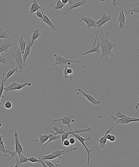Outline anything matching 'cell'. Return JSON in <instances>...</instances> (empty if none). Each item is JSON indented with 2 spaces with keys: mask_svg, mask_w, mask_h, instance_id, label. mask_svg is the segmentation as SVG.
I'll list each match as a JSON object with an SVG mask.
<instances>
[{
  "mask_svg": "<svg viewBox=\"0 0 139 167\" xmlns=\"http://www.w3.org/2000/svg\"><path fill=\"white\" fill-rule=\"evenodd\" d=\"M109 33L110 32L109 31H107L105 33L102 27H100L96 41V44L97 43H99L102 48V54L101 58H104L108 62H110L109 60V56H111L115 59H118L117 56L112 52V50L117 46V44L116 42H111L109 40Z\"/></svg>",
  "mask_w": 139,
  "mask_h": 167,
  "instance_id": "6da1fadb",
  "label": "cell"
},
{
  "mask_svg": "<svg viewBox=\"0 0 139 167\" xmlns=\"http://www.w3.org/2000/svg\"><path fill=\"white\" fill-rule=\"evenodd\" d=\"M92 133V131H91L90 133L89 134L88 137H87V138H84L83 137L80 135L79 133H71V134L74 136L81 143L82 145L85 148V149L86 150L87 153L88 155V159H87V166L88 167H89V163L90 160V156H91V152H92V149H89L87 147L85 143V141L86 140L90 141L92 143V140H91V133Z\"/></svg>",
  "mask_w": 139,
  "mask_h": 167,
  "instance_id": "7a4b0ae2",
  "label": "cell"
},
{
  "mask_svg": "<svg viewBox=\"0 0 139 167\" xmlns=\"http://www.w3.org/2000/svg\"><path fill=\"white\" fill-rule=\"evenodd\" d=\"M11 57L15 59L16 64V67L18 68L19 72H21L24 69H25L26 65L24 64L23 62V58L21 54V49L19 46L18 47L17 51L15 53L12 52L11 54Z\"/></svg>",
  "mask_w": 139,
  "mask_h": 167,
  "instance_id": "3957f363",
  "label": "cell"
},
{
  "mask_svg": "<svg viewBox=\"0 0 139 167\" xmlns=\"http://www.w3.org/2000/svg\"><path fill=\"white\" fill-rule=\"evenodd\" d=\"M74 116L75 115L74 114H69L68 113H66V114L63 117L62 119H54V121L52 123V124L50 125V126H52L53 124L56 121H60L62 123V125L61 127V128H62L64 125H66L69 127L70 130H73V129L71 128V125H70V123H74L75 121V120L74 119Z\"/></svg>",
  "mask_w": 139,
  "mask_h": 167,
  "instance_id": "277c9868",
  "label": "cell"
},
{
  "mask_svg": "<svg viewBox=\"0 0 139 167\" xmlns=\"http://www.w3.org/2000/svg\"><path fill=\"white\" fill-rule=\"evenodd\" d=\"M54 57L56 60V61L54 64L55 65H63L66 64L70 65H71V63L74 62L80 63L81 62L80 60H74L67 59L62 57V56L59 55L57 54H54Z\"/></svg>",
  "mask_w": 139,
  "mask_h": 167,
  "instance_id": "5b68a950",
  "label": "cell"
},
{
  "mask_svg": "<svg viewBox=\"0 0 139 167\" xmlns=\"http://www.w3.org/2000/svg\"><path fill=\"white\" fill-rule=\"evenodd\" d=\"M111 15H107V13H103V15L101 17V19L99 20V21H97L96 24L97 25L98 28H97L96 34L95 35V39L94 42H93V45L91 48H93L96 45V38H97V34H98L99 29H100V27H102V25L105 24V23H107L108 21H111Z\"/></svg>",
  "mask_w": 139,
  "mask_h": 167,
  "instance_id": "8992f818",
  "label": "cell"
},
{
  "mask_svg": "<svg viewBox=\"0 0 139 167\" xmlns=\"http://www.w3.org/2000/svg\"><path fill=\"white\" fill-rule=\"evenodd\" d=\"M112 119L113 121H116L117 123H119L120 125L126 124L128 125L130 123L132 122H137L139 121V117H131L129 116L125 117L121 119H117L114 116L112 115L111 116Z\"/></svg>",
  "mask_w": 139,
  "mask_h": 167,
  "instance_id": "52a82bcc",
  "label": "cell"
},
{
  "mask_svg": "<svg viewBox=\"0 0 139 167\" xmlns=\"http://www.w3.org/2000/svg\"><path fill=\"white\" fill-rule=\"evenodd\" d=\"M83 21L85 22L86 25L85 27L88 29L92 27H97L96 23L97 21H95L90 16H83L81 17V19L80 20V21Z\"/></svg>",
  "mask_w": 139,
  "mask_h": 167,
  "instance_id": "ba28073f",
  "label": "cell"
},
{
  "mask_svg": "<svg viewBox=\"0 0 139 167\" xmlns=\"http://www.w3.org/2000/svg\"><path fill=\"white\" fill-rule=\"evenodd\" d=\"M32 38H30L29 42H28L26 44V49H25V51L23 55H22V58H23V62L24 64H26V59L28 56L30 55H34V53H32L31 52V50L32 47L31 46V45Z\"/></svg>",
  "mask_w": 139,
  "mask_h": 167,
  "instance_id": "9c48e42d",
  "label": "cell"
},
{
  "mask_svg": "<svg viewBox=\"0 0 139 167\" xmlns=\"http://www.w3.org/2000/svg\"><path fill=\"white\" fill-rule=\"evenodd\" d=\"M26 26H24V30H23V32H22L21 36L18 38V40H19V47H20V49H21V54H22V55H23V54H24L25 49H26V46L27 43L30 41V40H28V41H24V33H25V30H26Z\"/></svg>",
  "mask_w": 139,
  "mask_h": 167,
  "instance_id": "30bf717a",
  "label": "cell"
},
{
  "mask_svg": "<svg viewBox=\"0 0 139 167\" xmlns=\"http://www.w3.org/2000/svg\"><path fill=\"white\" fill-rule=\"evenodd\" d=\"M14 45V42L10 41L7 38H4V41L2 44L0 45V54L3 52L7 53L8 51L9 48L12 47Z\"/></svg>",
  "mask_w": 139,
  "mask_h": 167,
  "instance_id": "8fae6325",
  "label": "cell"
},
{
  "mask_svg": "<svg viewBox=\"0 0 139 167\" xmlns=\"http://www.w3.org/2000/svg\"><path fill=\"white\" fill-rule=\"evenodd\" d=\"M14 137L15 140V153L19 154L20 157L21 154L24 153V150L21 143L19 142L18 133L16 131L14 132Z\"/></svg>",
  "mask_w": 139,
  "mask_h": 167,
  "instance_id": "7c38bea8",
  "label": "cell"
},
{
  "mask_svg": "<svg viewBox=\"0 0 139 167\" xmlns=\"http://www.w3.org/2000/svg\"><path fill=\"white\" fill-rule=\"evenodd\" d=\"M124 9H122L119 10V16L118 19V21L119 26V28L121 29L125 28V23H126V16L124 13Z\"/></svg>",
  "mask_w": 139,
  "mask_h": 167,
  "instance_id": "4fadbf2b",
  "label": "cell"
},
{
  "mask_svg": "<svg viewBox=\"0 0 139 167\" xmlns=\"http://www.w3.org/2000/svg\"><path fill=\"white\" fill-rule=\"evenodd\" d=\"M117 124L118 123H116L115 124L113 125L112 127L110 128L109 129V130H107V131H106V133H105V135L103 136V137H102V138H100V139H99L98 140V141L100 143V146L102 148H105V147L106 146V144H107V135L108 133H110V132L111 131V130H112L114 127H115V125Z\"/></svg>",
  "mask_w": 139,
  "mask_h": 167,
  "instance_id": "5bb4252c",
  "label": "cell"
},
{
  "mask_svg": "<svg viewBox=\"0 0 139 167\" xmlns=\"http://www.w3.org/2000/svg\"><path fill=\"white\" fill-rule=\"evenodd\" d=\"M78 90L80 92H81L83 94V95L85 96L92 103L93 105H98L100 104V101L98 100H97L96 98H95L92 96L89 95V94H87L84 92V91L83 89L81 88L78 89Z\"/></svg>",
  "mask_w": 139,
  "mask_h": 167,
  "instance_id": "9a60e30c",
  "label": "cell"
},
{
  "mask_svg": "<svg viewBox=\"0 0 139 167\" xmlns=\"http://www.w3.org/2000/svg\"><path fill=\"white\" fill-rule=\"evenodd\" d=\"M8 147L5 146L3 141L2 139V136L0 135V156L7 157L8 156L7 149Z\"/></svg>",
  "mask_w": 139,
  "mask_h": 167,
  "instance_id": "2e32d148",
  "label": "cell"
},
{
  "mask_svg": "<svg viewBox=\"0 0 139 167\" xmlns=\"http://www.w3.org/2000/svg\"><path fill=\"white\" fill-rule=\"evenodd\" d=\"M74 148H75V149H76V148H75V147H74ZM74 149V150H75V149H74H74ZM72 149H71V151H72ZM75 150H76V149H75ZM68 150V151H69V150ZM70 150V151H71V150ZM69 152L67 151V152H64V153H62V154H57V155H54V154H49V155H42V157H39V159H41V160H42V161H43V160H52V159H56V158H57V157H59V158H60V157H61V156L62 155V154H65V153H67V152Z\"/></svg>",
  "mask_w": 139,
  "mask_h": 167,
  "instance_id": "e0dca14e",
  "label": "cell"
},
{
  "mask_svg": "<svg viewBox=\"0 0 139 167\" xmlns=\"http://www.w3.org/2000/svg\"><path fill=\"white\" fill-rule=\"evenodd\" d=\"M33 34L32 37V42L31 46L32 47V45L34 43H35L36 41V40L38 38L41 36V31L39 28L35 29L32 32Z\"/></svg>",
  "mask_w": 139,
  "mask_h": 167,
  "instance_id": "ac0fdd59",
  "label": "cell"
},
{
  "mask_svg": "<svg viewBox=\"0 0 139 167\" xmlns=\"http://www.w3.org/2000/svg\"><path fill=\"white\" fill-rule=\"evenodd\" d=\"M88 1L89 0H82V1L74 3L73 4L69 6V7L67 8V10L66 11L65 13H67L68 11H71L73 9L76 8V7H79L81 6L84 5V4L87 3Z\"/></svg>",
  "mask_w": 139,
  "mask_h": 167,
  "instance_id": "d6986e66",
  "label": "cell"
},
{
  "mask_svg": "<svg viewBox=\"0 0 139 167\" xmlns=\"http://www.w3.org/2000/svg\"><path fill=\"white\" fill-rule=\"evenodd\" d=\"M40 12L42 13V16H43V19H42L41 21H43V22H45V23L47 24L48 26H50V28H51L52 29L54 30L57 31V29L56 28V27H55L54 25L52 22L51 20H50V19H49V17L46 16V15H45L44 13H43L42 11H41L40 9Z\"/></svg>",
  "mask_w": 139,
  "mask_h": 167,
  "instance_id": "ffe728a7",
  "label": "cell"
},
{
  "mask_svg": "<svg viewBox=\"0 0 139 167\" xmlns=\"http://www.w3.org/2000/svg\"><path fill=\"white\" fill-rule=\"evenodd\" d=\"M50 137V135H40L39 136V140L38 141V143L39 144L40 148L41 149L42 151H43L45 147L43 146L44 143L45 141L48 140Z\"/></svg>",
  "mask_w": 139,
  "mask_h": 167,
  "instance_id": "44dd1931",
  "label": "cell"
},
{
  "mask_svg": "<svg viewBox=\"0 0 139 167\" xmlns=\"http://www.w3.org/2000/svg\"><path fill=\"white\" fill-rule=\"evenodd\" d=\"M73 73V70L72 68H68L67 65H65V68L64 71V79H67L69 78V80L71 81L73 79L74 77L72 76V74Z\"/></svg>",
  "mask_w": 139,
  "mask_h": 167,
  "instance_id": "7402d4cb",
  "label": "cell"
},
{
  "mask_svg": "<svg viewBox=\"0 0 139 167\" xmlns=\"http://www.w3.org/2000/svg\"><path fill=\"white\" fill-rule=\"evenodd\" d=\"M32 2V5L31 6L30 11V13L31 14L35 13V12H36L38 10L42 8L41 6L40 5L38 4L36 0H34Z\"/></svg>",
  "mask_w": 139,
  "mask_h": 167,
  "instance_id": "603a6c76",
  "label": "cell"
},
{
  "mask_svg": "<svg viewBox=\"0 0 139 167\" xmlns=\"http://www.w3.org/2000/svg\"><path fill=\"white\" fill-rule=\"evenodd\" d=\"M52 129L54 131L50 130V133L55 135H62V134L66 132V131L64 130V129H62V128L60 127V128H59L58 127L56 126H53Z\"/></svg>",
  "mask_w": 139,
  "mask_h": 167,
  "instance_id": "cb8c5ba5",
  "label": "cell"
},
{
  "mask_svg": "<svg viewBox=\"0 0 139 167\" xmlns=\"http://www.w3.org/2000/svg\"><path fill=\"white\" fill-rule=\"evenodd\" d=\"M0 38H7L9 40L11 41L10 36L8 34V30L5 29L0 26Z\"/></svg>",
  "mask_w": 139,
  "mask_h": 167,
  "instance_id": "d4e9b609",
  "label": "cell"
},
{
  "mask_svg": "<svg viewBox=\"0 0 139 167\" xmlns=\"http://www.w3.org/2000/svg\"><path fill=\"white\" fill-rule=\"evenodd\" d=\"M139 6L136 7H134V8H132L131 9H124V13L125 16H126L129 15V14H131V15H132V14H134V13H139Z\"/></svg>",
  "mask_w": 139,
  "mask_h": 167,
  "instance_id": "484cf974",
  "label": "cell"
},
{
  "mask_svg": "<svg viewBox=\"0 0 139 167\" xmlns=\"http://www.w3.org/2000/svg\"><path fill=\"white\" fill-rule=\"evenodd\" d=\"M100 47V44L98 43H97V45H95L93 48H91L88 51H87L85 53H83L81 54V56H83L84 55H87V54L92 53H99V48Z\"/></svg>",
  "mask_w": 139,
  "mask_h": 167,
  "instance_id": "4316f807",
  "label": "cell"
},
{
  "mask_svg": "<svg viewBox=\"0 0 139 167\" xmlns=\"http://www.w3.org/2000/svg\"><path fill=\"white\" fill-rule=\"evenodd\" d=\"M31 86L32 85L31 83L28 82L24 83V84H19L18 83L17 85L13 88L11 89V91L12 90H18L19 91H21V89L24 88V87L26 86Z\"/></svg>",
  "mask_w": 139,
  "mask_h": 167,
  "instance_id": "83f0119b",
  "label": "cell"
},
{
  "mask_svg": "<svg viewBox=\"0 0 139 167\" xmlns=\"http://www.w3.org/2000/svg\"><path fill=\"white\" fill-rule=\"evenodd\" d=\"M61 135H53L52 134V133H50V137H49V141H48L47 143H46L45 144H44L43 146L45 147V146L47 145V144L49 143H50V142L52 141H53L59 139L61 137Z\"/></svg>",
  "mask_w": 139,
  "mask_h": 167,
  "instance_id": "f1b7e54d",
  "label": "cell"
},
{
  "mask_svg": "<svg viewBox=\"0 0 139 167\" xmlns=\"http://www.w3.org/2000/svg\"><path fill=\"white\" fill-rule=\"evenodd\" d=\"M18 72V68L17 67H15L14 68V69H11V70H10V71H9L8 72H7V74H6V77L5 78L4 80V83L5 84V81L7 79L9 78V77H11L12 75L15 72Z\"/></svg>",
  "mask_w": 139,
  "mask_h": 167,
  "instance_id": "f546056e",
  "label": "cell"
},
{
  "mask_svg": "<svg viewBox=\"0 0 139 167\" xmlns=\"http://www.w3.org/2000/svg\"><path fill=\"white\" fill-rule=\"evenodd\" d=\"M5 73H3V77L1 81V86H0V106L1 105V98L2 97L3 98H4V96L2 95L3 93V92L4 90V80L5 79Z\"/></svg>",
  "mask_w": 139,
  "mask_h": 167,
  "instance_id": "4dcf8cb0",
  "label": "cell"
},
{
  "mask_svg": "<svg viewBox=\"0 0 139 167\" xmlns=\"http://www.w3.org/2000/svg\"><path fill=\"white\" fill-rule=\"evenodd\" d=\"M28 162V158L21 154L19 157V162L17 164V167H19V165L22 163H26Z\"/></svg>",
  "mask_w": 139,
  "mask_h": 167,
  "instance_id": "1f68e13d",
  "label": "cell"
},
{
  "mask_svg": "<svg viewBox=\"0 0 139 167\" xmlns=\"http://www.w3.org/2000/svg\"><path fill=\"white\" fill-rule=\"evenodd\" d=\"M65 5H66L62 3L61 0H58L57 1L56 5L55 7V9L57 10V12H59V11L60 9H62V7Z\"/></svg>",
  "mask_w": 139,
  "mask_h": 167,
  "instance_id": "d6a6232c",
  "label": "cell"
},
{
  "mask_svg": "<svg viewBox=\"0 0 139 167\" xmlns=\"http://www.w3.org/2000/svg\"><path fill=\"white\" fill-rule=\"evenodd\" d=\"M128 116H126V115L124 114L121 111H118L116 112L115 113V117L117 119H121L123 118L126 117Z\"/></svg>",
  "mask_w": 139,
  "mask_h": 167,
  "instance_id": "836d02e7",
  "label": "cell"
},
{
  "mask_svg": "<svg viewBox=\"0 0 139 167\" xmlns=\"http://www.w3.org/2000/svg\"><path fill=\"white\" fill-rule=\"evenodd\" d=\"M43 162L48 167H58L59 165L58 164H54L50 162V160H43Z\"/></svg>",
  "mask_w": 139,
  "mask_h": 167,
  "instance_id": "e575fe53",
  "label": "cell"
},
{
  "mask_svg": "<svg viewBox=\"0 0 139 167\" xmlns=\"http://www.w3.org/2000/svg\"><path fill=\"white\" fill-rule=\"evenodd\" d=\"M4 107L6 109H10L12 107V104L10 101L7 100L4 104Z\"/></svg>",
  "mask_w": 139,
  "mask_h": 167,
  "instance_id": "d590c367",
  "label": "cell"
},
{
  "mask_svg": "<svg viewBox=\"0 0 139 167\" xmlns=\"http://www.w3.org/2000/svg\"><path fill=\"white\" fill-rule=\"evenodd\" d=\"M28 161H29L31 163H36V162H39L40 160L39 159H38L36 158H35V157H31L28 158Z\"/></svg>",
  "mask_w": 139,
  "mask_h": 167,
  "instance_id": "8d00e7d4",
  "label": "cell"
},
{
  "mask_svg": "<svg viewBox=\"0 0 139 167\" xmlns=\"http://www.w3.org/2000/svg\"><path fill=\"white\" fill-rule=\"evenodd\" d=\"M38 17V18H40L41 20H42V19H43V16H42V13L40 12V9L36 11V13H34Z\"/></svg>",
  "mask_w": 139,
  "mask_h": 167,
  "instance_id": "74e56055",
  "label": "cell"
},
{
  "mask_svg": "<svg viewBox=\"0 0 139 167\" xmlns=\"http://www.w3.org/2000/svg\"><path fill=\"white\" fill-rule=\"evenodd\" d=\"M62 144L65 147H68L70 145V143H69L68 139H66L63 141Z\"/></svg>",
  "mask_w": 139,
  "mask_h": 167,
  "instance_id": "f35d334b",
  "label": "cell"
},
{
  "mask_svg": "<svg viewBox=\"0 0 139 167\" xmlns=\"http://www.w3.org/2000/svg\"><path fill=\"white\" fill-rule=\"evenodd\" d=\"M7 152L11 154V157H12V159H13V157H15V155H16V154L15 153V151H11L9 147L8 149H7Z\"/></svg>",
  "mask_w": 139,
  "mask_h": 167,
  "instance_id": "ab89813d",
  "label": "cell"
},
{
  "mask_svg": "<svg viewBox=\"0 0 139 167\" xmlns=\"http://www.w3.org/2000/svg\"><path fill=\"white\" fill-rule=\"evenodd\" d=\"M70 145L75 144L76 142V140L74 137H71L68 139Z\"/></svg>",
  "mask_w": 139,
  "mask_h": 167,
  "instance_id": "60d3db41",
  "label": "cell"
},
{
  "mask_svg": "<svg viewBox=\"0 0 139 167\" xmlns=\"http://www.w3.org/2000/svg\"><path fill=\"white\" fill-rule=\"evenodd\" d=\"M116 139V137L115 136L113 135H110L109 138V140L111 142H113L115 141Z\"/></svg>",
  "mask_w": 139,
  "mask_h": 167,
  "instance_id": "b9f144b4",
  "label": "cell"
},
{
  "mask_svg": "<svg viewBox=\"0 0 139 167\" xmlns=\"http://www.w3.org/2000/svg\"><path fill=\"white\" fill-rule=\"evenodd\" d=\"M112 4L114 6L118 5V3L117 0H112Z\"/></svg>",
  "mask_w": 139,
  "mask_h": 167,
  "instance_id": "7bdbcfd3",
  "label": "cell"
},
{
  "mask_svg": "<svg viewBox=\"0 0 139 167\" xmlns=\"http://www.w3.org/2000/svg\"><path fill=\"white\" fill-rule=\"evenodd\" d=\"M6 63V59L5 58L3 57V58H0V63Z\"/></svg>",
  "mask_w": 139,
  "mask_h": 167,
  "instance_id": "ee69618b",
  "label": "cell"
},
{
  "mask_svg": "<svg viewBox=\"0 0 139 167\" xmlns=\"http://www.w3.org/2000/svg\"><path fill=\"white\" fill-rule=\"evenodd\" d=\"M61 1L64 4L66 5L68 4V0H61Z\"/></svg>",
  "mask_w": 139,
  "mask_h": 167,
  "instance_id": "f6af8a7d",
  "label": "cell"
},
{
  "mask_svg": "<svg viewBox=\"0 0 139 167\" xmlns=\"http://www.w3.org/2000/svg\"><path fill=\"white\" fill-rule=\"evenodd\" d=\"M2 126V122L0 121V127H1Z\"/></svg>",
  "mask_w": 139,
  "mask_h": 167,
  "instance_id": "bcb514c9",
  "label": "cell"
},
{
  "mask_svg": "<svg viewBox=\"0 0 139 167\" xmlns=\"http://www.w3.org/2000/svg\"><path fill=\"white\" fill-rule=\"evenodd\" d=\"M3 56H1V55H0V58H3Z\"/></svg>",
  "mask_w": 139,
  "mask_h": 167,
  "instance_id": "7dc6e473",
  "label": "cell"
},
{
  "mask_svg": "<svg viewBox=\"0 0 139 167\" xmlns=\"http://www.w3.org/2000/svg\"><path fill=\"white\" fill-rule=\"evenodd\" d=\"M1 81H0V86H1Z\"/></svg>",
  "mask_w": 139,
  "mask_h": 167,
  "instance_id": "c3c4849f",
  "label": "cell"
},
{
  "mask_svg": "<svg viewBox=\"0 0 139 167\" xmlns=\"http://www.w3.org/2000/svg\"><path fill=\"white\" fill-rule=\"evenodd\" d=\"M58 1V0H57V1Z\"/></svg>",
  "mask_w": 139,
  "mask_h": 167,
  "instance_id": "681fc988",
  "label": "cell"
},
{
  "mask_svg": "<svg viewBox=\"0 0 139 167\" xmlns=\"http://www.w3.org/2000/svg\"><path fill=\"white\" fill-rule=\"evenodd\" d=\"M110 1H111V0H109Z\"/></svg>",
  "mask_w": 139,
  "mask_h": 167,
  "instance_id": "f907efd6",
  "label": "cell"
}]
</instances>
